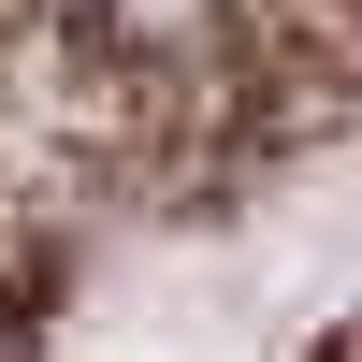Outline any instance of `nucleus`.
I'll use <instances>...</instances> for the list:
<instances>
[]
</instances>
